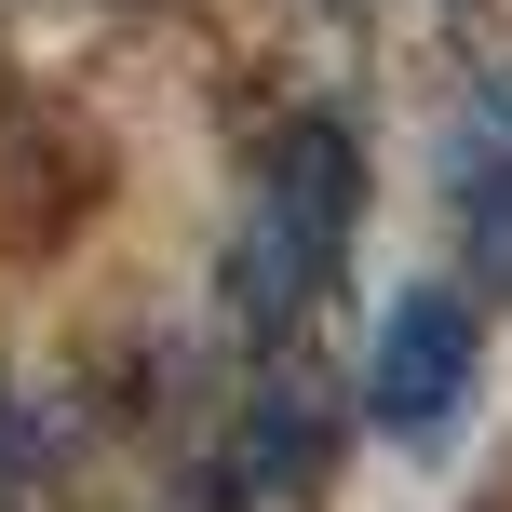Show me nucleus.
I'll list each match as a JSON object with an SVG mask.
<instances>
[{"label":"nucleus","instance_id":"obj_4","mask_svg":"<svg viewBox=\"0 0 512 512\" xmlns=\"http://www.w3.org/2000/svg\"><path fill=\"white\" fill-rule=\"evenodd\" d=\"M324 472V418H310V391H256V432H243V486H310Z\"/></svg>","mask_w":512,"mask_h":512},{"label":"nucleus","instance_id":"obj_2","mask_svg":"<svg viewBox=\"0 0 512 512\" xmlns=\"http://www.w3.org/2000/svg\"><path fill=\"white\" fill-rule=\"evenodd\" d=\"M472 364H486V310L459 297V283H405L378 324V351H364V418H378L391 445H445L472 405Z\"/></svg>","mask_w":512,"mask_h":512},{"label":"nucleus","instance_id":"obj_5","mask_svg":"<svg viewBox=\"0 0 512 512\" xmlns=\"http://www.w3.org/2000/svg\"><path fill=\"white\" fill-rule=\"evenodd\" d=\"M27 472H41V445H27V418L0 405V512H27Z\"/></svg>","mask_w":512,"mask_h":512},{"label":"nucleus","instance_id":"obj_3","mask_svg":"<svg viewBox=\"0 0 512 512\" xmlns=\"http://www.w3.org/2000/svg\"><path fill=\"white\" fill-rule=\"evenodd\" d=\"M445 230H459V297H512V68L472 81L459 135H445Z\"/></svg>","mask_w":512,"mask_h":512},{"label":"nucleus","instance_id":"obj_1","mask_svg":"<svg viewBox=\"0 0 512 512\" xmlns=\"http://www.w3.org/2000/svg\"><path fill=\"white\" fill-rule=\"evenodd\" d=\"M351 230H364V149H351V122H283L270 149H256L243 230H230V324L256 337V351H283V337L324 310Z\"/></svg>","mask_w":512,"mask_h":512}]
</instances>
